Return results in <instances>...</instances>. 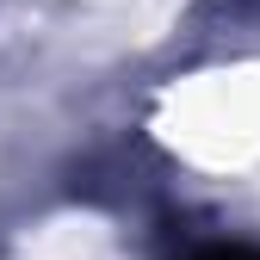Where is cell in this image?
<instances>
[{
	"instance_id": "cell-1",
	"label": "cell",
	"mask_w": 260,
	"mask_h": 260,
	"mask_svg": "<svg viewBox=\"0 0 260 260\" xmlns=\"http://www.w3.org/2000/svg\"><path fill=\"white\" fill-rule=\"evenodd\" d=\"M199 260H260L254 248H211V254H199Z\"/></svg>"
}]
</instances>
